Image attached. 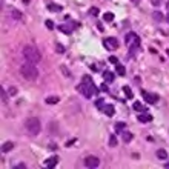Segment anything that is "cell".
<instances>
[{
	"instance_id": "1",
	"label": "cell",
	"mask_w": 169,
	"mask_h": 169,
	"mask_svg": "<svg viewBox=\"0 0 169 169\" xmlns=\"http://www.w3.org/2000/svg\"><path fill=\"white\" fill-rule=\"evenodd\" d=\"M77 91L82 94L85 98H91L94 94H97V92H98V91H97V88L94 86L92 80L88 77V76L83 77V83H80V85L77 86Z\"/></svg>"
},
{
	"instance_id": "2",
	"label": "cell",
	"mask_w": 169,
	"mask_h": 169,
	"mask_svg": "<svg viewBox=\"0 0 169 169\" xmlns=\"http://www.w3.org/2000/svg\"><path fill=\"white\" fill-rule=\"evenodd\" d=\"M23 57L26 58V62L39 63L42 60V54H40V51L34 45H25L23 46Z\"/></svg>"
},
{
	"instance_id": "3",
	"label": "cell",
	"mask_w": 169,
	"mask_h": 169,
	"mask_svg": "<svg viewBox=\"0 0 169 169\" xmlns=\"http://www.w3.org/2000/svg\"><path fill=\"white\" fill-rule=\"evenodd\" d=\"M36 63H31V62H26L25 65L20 66V74L23 76V78L26 80H37L39 78V69L36 66H34Z\"/></svg>"
},
{
	"instance_id": "4",
	"label": "cell",
	"mask_w": 169,
	"mask_h": 169,
	"mask_svg": "<svg viewBox=\"0 0 169 169\" xmlns=\"http://www.w3.org/2000/svg\"><path fill=\"white\" fill-rule=\"evenodd\" d=\"M25 129L29 135H39L40 129H42V125H40V120L37 117H28L25 120Z\"/></svg>"
},
{
	"instance_id": "5",
	"label": "cell",
	"mask_w": 169,
	"mask_h": 169,
	"mask_svg": "<svg viewBox=\"0 0 169 169\" xmlns=\"http://www.w3.org/2000/svg\"><path fill=\"white\" fill-rule=\"evenodd\" d=\"M103 46L108 49V51H116L118 48V42L116 37H108L103 40Z\"/></svg>"
},
{
	"instance_id": "6",
	"label": "cell",
	"mask_w": 169,
	"mask_h": 169,
	"mask_svg": "<svg viewBox=\"0 0 169 169\" xmlns=\"http://www.w3.org/2000/svg\"><path fill=\"white\" fill-rule=\"evenodd\" d=\"M85 166H86V168L96 169V168L100 166V160L96 157V155H88V157L85 158Z\"/></svg>"
},
{
	"instance_id": "7",
	"label": "cell",
	"mask_w": 169,
	"mask_h": 169,
	"mask_svg": "<svg viewBox=\"0 0 169 169\" xmlns=\"http://www.w3.org/2000/svg\"><path fill=\"white\" fill-rule=\"evenodd\" d=\"M143 97H145V101H146V103H149V105H154V103H157V101H158V96H157V94H152V92L143 91Z\"/></svg>"
},
{
	"instance_id": "8",
	"label": "cell",
	"mask_w": 169,
	"mask_h": 169,
	"mask_svg": "<svg viewBox=\"0 0 169 169\" xmlns=\"http://www.w3.org/2000/svg\"><path fill=\"white\" fill-rule=\"evenodd\" d=\"M77 26H78V23H76V22H72L71 25H60V26H58V29L62 31L63 34H71V32H72L74 29L77 28Z\"/></svg>"
},
{
	"instance_id": "9",
	"label": "cell",
	"mask_w": 169,
	"mask_h": 169,
	"mask_svg": "<svg viewBox=\"0 0 169 169\" xmlns=\"http://www.w3.org/2000/svg\"><path fill=\"white\" fill-rule=\"evenodd\" d=\"M128 46H129V52H131V56H134V54L137 52V49H140V39H138V37H135L134 42L129 43Z\"/></svg>"
},
{
	"instance_id": "10",
	"label": "cell",
	"mask_w": 169,
	"mask_h": 169,
	"mask_svg": "<svg viewBox=\"0 0 169 169\" xmlns=\"http://www.w3.org/2000/svg\"><path fill=\"white\" fill-rule=\"evenodd\" d=\"M57 163H58V157H56V155H54V157H49L48 160L45 161V165H46V168H48V169L56 168V166H57Z\"/></svg>"
},
{
	"instance_id": "11",
	"label": "cell",
	"mask_w": 169,
	"mask_h": 169,
	"mask_svg": "<svg viewBox=\"0 0 169 169\" xmlns=\"http://www.w3.org/2000/svg\"><path fill=\"white\" fill-rule=\"evenodd\" d=\"M137 120L140 121V123H149V121L152 120V116L151 114H140V116H137Z\"/></svg>"
},
{
	"instance_id": "12",
	"label": "cell",
	"mask_w": 169,
	"mask_h": 169,
	"mask_svg": "<svg viewBox=\"0 0 169 169\" xmlns=\"http://www.w3.org/2000/svg\"><path fill=\"white\" fill-rule=\"evenodd\" d=\"M12 149H14V143L12 141H6V143H3L2 145V152H11Z\"/></svg>"
},
{
	"instance_id": "13",
	"label": "cell",
	"mask_w": 169,
	"mask_h": 169,
	"mask_svg": "<svg viewBox=\"0 0 169 169\" xmlns=\"http://www.w3.org/2000/svg\"><path fill=\"white\" fill-rule=\"evenodd\" d=\"M103 78H105L106 83H112L114 78H116V76H114L111 71H105V72H103Z\"/></svg>"
},
{
	"instance_id": "14",
	"label": "cell",
	"mask_w": 169,
	"mask_h": 169,
	"mask_svg": "<svg viewBox=\"0 0 169 169\" xmlns=\"http://www.w3.org/2000/svg\"><path fill=\"white\" fill-rule=\"evenodd\" d=\"M114 111H116V109H114V106H112V105H109V103L103 106V112L106 114L108 117H112V116H114Z\"/></svg>"
},
{
	"instance_id": "15",
	"label": "cell",
	"mask_w": 169,
	"mask_h": 169,
	"mask_svg": "<svg viewBox=\"0 0 169 169\" xmlns=\"http://www.w3.org/2000/svg\"><path fill=\"white\" fill-rule=\"evenodd\" d=\"M58 101H60V98L57 96H51V97L45 98V103H48V105H56V103H58Z\"/></svg>"
},
{
	"instance_id": "16",
	"label": "cell",
	"mask_w": 169,
	"mask_h": 169,
	"mask_svg": "<svg viewBox=\"0 0 169 169\" xmlns=\"http://www.w3.org/2000/svg\"><path fill=\"white\" fill-rule=\"evenodd\" d=\"M152 19L155 20V22H163V20H165V16L161 14L160 11H154V12H152Z\"/></svg>"
},
{
	"instance_id": "17",
	"label": "cell",
	"mask_w": 169,
	"mask_h": 169,
	"mask_svg": "<svg viewBox=\"0 0 169 169\" xmlns=\"http://www.w3.org/2000/svg\"><path fill=\"white\" fill-rule=\"evenodd\" d=\"M135 37H137V34H134V32H129V34H126V37H125V43H126V45L132 43L134 40H135Z\"/></svg>"
},
{
	"instance_id": "18",
	"label": "cell",
	"mask_w": 169,
	"mask_h": 169,
	"mask_svg": "<svg viewBox=\"0 0 169 169\" xmlns=\"http://www.w3.org/2000/svg\"><path fill=\"white\" fill-rule=\"evenodd\" d=\"M132 137H134V135H132L131 132H126V131H123V132H121V138H123V141H125V143H129V141L132 140Z\"/></svg>"
},
{
	"instance_id": "19",
	"label": "cell",
	"mask_w": 169,
	"mask_h": 169,
	"mask_svg": "<svg viewBox=\"0 0 169 169\" xmlns=\"http://www.w3.org/2000/svg\"><path fill=\"white\" fill-rule=\"evenodd\" d=\"M116 71H117L118 76H125V74H126L125 66H123V65H120V63H117V65H116Z\"/></svg>"
},
{
	"instance_id": "20",
	"label": "cell",
	"mask_w": 169,
	"mask_h": 169,
	"mask_svg": "<svg viewBox=\"0 0 169 169\" xmlns=\"http://www.w3.org/2000/svg\"><path fill=\"white\" fill-rule=\"evenodd\" d=\"M157 158L166 160V158H168V152H166L165 149H158V151H157Z\"/></svg>"
},
{
	"instance_id": "21",
	"label": "cell",
	"mask_w": 169,
	"mask_h": 169,
	"mask_svg": "<svg viewBox=\"0 0 169 169\" xmlns=\"http://www.w3.org/2000/svg\"><path fill=\"white\" fill-rule=\"evenodd\" d=\"M125 128H126V125L123 121H118V123H116V132H123Z\"/></svg>"
},
{
	"instance_id": "22",
	"label": "cell",
	"mask_w": 169,
	"mask_h": 169,
	"mask_svg": "<svg viewBox=\"0 0 169 169\" xmlns=\"http://www.w3.org/2000/svg\"><path fill=\"white\" fill-rule=\"evenodd\" d=\"M11 16H12V19H14V20H22V12H20V11H16V9H12Z\"/></svg>"
},
{
	"instance_id": "23",
	"label": "cell",
	"mask_w": 169,
	"mask_h": 169,
	"mask_svg": "<svg viewBox=\"0 0 169 169\" xmlns=\"http://www.w3.org/2000/svg\"><path fill=\"white\" fill-rule=\"evenodd\" d=\"M0 94H2V103L6 105V103H8V96H6V92H5L3 88H0Z\"/></svg>"
},
{
	"instance_id": "24",
	"label": "cell",
	"mask_w": 169,
	"mask_h": 169,
	"mask_svg": "<svg viewBox=\"0 0 169 169\" xmlns=\"http://www.w3.org/2000/svg\"><path fill=\"white\" fill-rule=\"evenodd\" d=\"M103 20H105V22H112L114 14H112V12H106V14H103Z\"/></svg>"
},
{
	"instance_id": "25",
	"label": "cell",
	"mask_w": 169,
	"mask_h": 169,
	"mask_svg": "<svg viewBox=\"0 0 169 169\" xmlns=\"http://www.w3.org/2000/svg\"><path fill=\"white\" fill-rule=\"evenodd\" d=\"M54 46H56V51H57L58 54H63V52L66 51V49H65V46H63L62 43H56Z\"/></svg>"
},
{
	"instance_id": "26",
	"label": "cell",
	"mask_w": 169,
	"mask_h": 169,
	"mask_svg": "<svg viewBox=\"0 0 169 169\" xmlns=\"http://www.w3.org/2000/svg\"><path fill=\"white\" fill-rule=\"evenodd\" d=\"M48 9H49V11H54V12H60V11H62V6H58V5H49Z\"/></svg>"
},
{
	"instance_id": "27",
	"label": "cell",
	"mask_w": 169,
	"mask_h": 169,
	"mask_svg": "<svg viewBox=\"0 0 169 169\" xmlns=\"http://www.w3.org/2000/svg\"><path fill=\"white\" fill-rule=\"evenodd\" d=\"M109 146L111 148L117 146V137H116V135H111V137H109Z\"/></svg>"
},
{
	"instance_id": "28",
	"label": "cell",
	"mask_w": 169,
	"mask_h": 169,
	"mask_svg": "<svg viewBox=\"0 0 169 169\" xmlns=\"http://www.w3.org/2000/svg\"><path fill=\"white\" fill-rule=\"evenodd\" d=\"M134 109H135V111H140V112H141V111H145V106L141 105L140 101H137V103H134Z\"/></svg>"
},
{
	"instance_id": "29",
	"label": "cell",
	"mask_w": 169,
	"mask_h": 169,
	"mask_svg": "<svg viewBox=\"0 0 169 169\" xmlns=\"http://www.w3.org/2000/svg\"><path fill=\"white\" fill-rule=\"evenodd\" d=\"M123 91H125V94H126V97H128V98H132L134 94H132V91L129 89V88H128V86H123Z\"/></svg>"
},
{
	"instance_id": "30",
	"label": "cell",
	"mask_w": 169,
	"mask_h": 169,
	"mask_svg": "<svg viewBox=\"0 0 169 169\" xmlns=\"http://www.w3.org/2000/svg\"><path fill=\"white\" fill-rule=\"evenodd\" d=\"M103 103H105V101H103V100H101V98H98V100L96 101V106L98 108V109H103V106H105Z\"/></svg>"
},
{
	"instance_id": "31",
	"label": "cell",
	"mask_w": 169,
	"mask_h": 169,
	"mask_svg": "<svg viewBox=\"0 0 169 169\" xmlns=\"http://www.w3.org/2000/svg\"><path fill=\"white\" fill-rule=\"evenodd\" d=\"M45 25H46V28H48V29H54V22H52V20H46Z\"/></svg>"
},
{
	"instance_id": "32",
	"label": "cell",
	"mask_w": 169,
	"mask_h": 169,
	"mask_svg": "<svg viewBox=\"0 0 169 169\" xmlns=\"http://www.w3.org/2000/svg\"><path fill=\"white\" fill-rule=\"evenodd\" d=\"M8 94H9V96H16V94H17V88L11 86L9 89H8Z\"/></svg>"
},
{
	"instance_id": "33",
	"label": "cell",
	"mask_w": 169,
	"mask_h": 169,
	"mask_svg": "<svg viewBox=\"0 0 169 169\" xmlns=\"http://www.w3.org/2000/svg\"><path fill=\"white\" fill-rule=\"evenodd\" d=\"M161 2H163V0H151L152 6H160V5H161Z\"/></svg>"
},
{
	"instance_id": "34",
	"label": "cell",
	"mask_w": 169,
	"mask_h": 169,
	"mask_svg": "<svg viewBox=\"0 0 169 169\" xmlns=\"http://www.w3.org/2000/svg\"><path fill=\"white\" fill-rule=\"evenodd\" d=\"M89 12H91L92 16H98V9H97V8H91Z\"/></svg>"
},
{
	"instance_id": "35",
	"label": "cell",
	"mask_w": 169,
	"mask_h": 169,
	"mask_svg": "<svg viewBox=\"0 0 169 169\" xmlns=\"http://www.w3.org/2000/svg\"><path fill=\"white\" fill-rule=\"evenodd\" d=\"M62 71H63V74H65V76H71V72L68 71V69H66L65 66H62Z\"/></svg>"
},
{
	"instance_id": "36",
	"label": "cell",
	"mask_w": 169,
	"mask_h": 169,
	"mask_svg": "<svg viewBox=\"0 0 169 169\" xmlns=\"http://www.w3.org/2000/svg\"><path fill=\"white\" fill-rule=\"evenodd\" d=\"M109 62H112V63H117V58H116V57H109Z\"/></svg>"
},
{
	"instance_id": "37",
	"label": "cell",
	"mask_w": 169,
	"mask_h": 169,
	"mask_svg": "<svg viewBox=\"0 0 169 169\" xmlns=\"http://www.w3.org/2000/svg\"><path fill=\"white\" fill-rule=\"evenodd\" d=\"M131 2H132V3H134V5H138V3H140V2H141V0H131Z\"/></svg>"
},
{
	"instance_id": "38",
	"label": "cell",
	"mask_w": 169,
	"mask_h": 169,
	"mask_svg": "<svg viewBox=\"0 0 169 169\" xmlns=\"http://www.w3.org/2000/svg\"><path fill=\"white\" fill-rule=\"evenodd\" d=\"M165 20H166V22H168V23H169V12H168V14H166V16H165Z\"/></svg>"
},
{
	"instance_id": "39",
	"label": "cell",
	"mask_w": 169,
	"mask_h": 169,
	"mask_svg": "<svg viewBox=\"0 0 169 169\" xmlns=\"http://www.w3.org/2000/svg\"><path fill=\"white\" fill-rule=\"evenodd\" d=\"M163 168H166V169H169V161H168V163H166V165H163Z\"/></svg>"
},
{
	"instance_id": "40",
	"label": "cell",
	"mask_w": 169,
	"mask_h": 169,
	"mask_svg": "<svg viewBox=\"0 0 169 169\" xmlns=\"http://www.w3.org/2000/svg\"><path fill=\"white\" fill-rule=\"evenodd\" d=\"M166 8H168V9H169V2H168V3H166Z\"/></svg>"
}]
</instances>
